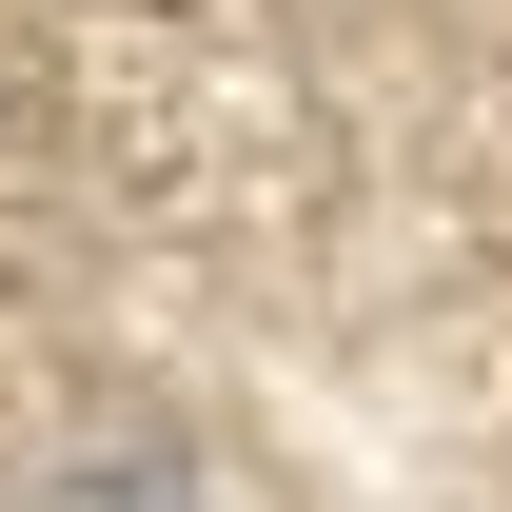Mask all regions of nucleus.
Here are the masks:
<instances>
[{"label":"nucleus","instance_id":"f257e3e1","mask_svg":"<svg viewBox=\"0 0 512 512\" xmlns=\"http://www.w3.org/2000/svg\"><path fill=\"white\" fill-rule=\"evenodd\" d=\"M60 512H197V493H178V473H138V453H119V473H79Z\"/></svg>","mask_w":512,"mask_h":512}]
</instances>
